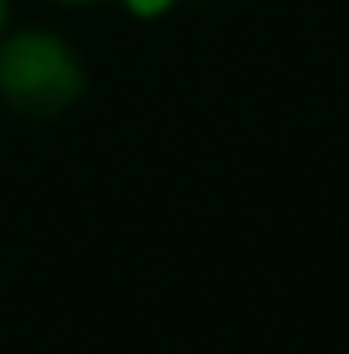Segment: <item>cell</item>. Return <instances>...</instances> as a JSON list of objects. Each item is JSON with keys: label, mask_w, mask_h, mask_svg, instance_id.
<instances>
[{"label": "cell", "mask_w": 349, "mask_h": 354, "mask_svg": "<svg viewBox=\"0 0 349 354\" xmlns=\"http://www.w3.org/2000/svg\"><path fill=\"white\" fill-rule=\"evenodd\" d=\"M5 24H10V0H0V34H5Z\"/></svg>", "instance_id": "obj_3"}, {"label": "cell", "mask_w": 349, "mask_h": 354, "mask_svg": "<svg viewBox=\"0 0 349 354\" xmlns=\"http://www.w3.org/2000/svg\"><path fill=\"white\" fill-rule=\"evenodd\" d=\"M120 5H124L134 19H158V15H168V10H173L177 0H120Z\"/></svg>", "instance_id": "obj_2"}, {"label": "cell", "mask_w": 349, "mask_h": 354, "mask_svg": "<svg viewBox=\"0 0 349 354\" xmlns=\"http://www.w3.org/2000/svg\"><path fill=\"white\" fill-rule=\"evenodd\" d=\"M86 91V67L62 34L19 29L0 34V101L24 115H58Z\"/></svg>", "instance_id": "obj_1"}]
</instances>
